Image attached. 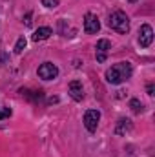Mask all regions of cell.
<instances>
[{
    "instance_id": "1",
    "label": "cell",
    "mask_w": 155,
    "mask_h": 157,
    "mask_svg": "<svg viewBox=\"0 0 155 157\" xmlns=\"http://www.w3.org/2000/svg\"><path fill=\"white\" fill-rule=\"evenodd\" d=\"M133 75V66L130 62H117L106 71V80L110 84H120Z\"/></svg>"
},
{
    "instance_id": "2",
    "label": "cell",
    "mask_w": 155,
    "mask_h": 157,
    "mask_svg": "<svg viewBox=\"0 0 155 157\" xmlns=\"http://www.w3.org/2000/svg\"><path fill=\"white\" fill-rule=\"evenodd\" d=\"M108 26L112 29H115L117 33L124 35V33L130 31V18H128V15L124 11H113L110 15V18H108Z\"/></svg>"
},
{
    "instance_id": "3",
    "label": "cell",
    "mask_w": 155,
    "mask_h": 157,
    "mask_svg": "<svg viewBox=\"0 0 155 157\" xmlns=\"http://www.w3.org/2000/svg\"><path fill=\"white\" fill-rule=\"evenodd\" d=\"M99 121H100V112L99 110H88L84 113V126L89 133L97 132V126H99Z\"/></svg>"
},
{
    "instance_id": "4",
    "label": "cell",
    "mask_w": 155,
    "mask_h": 157,
    "mask_svg": "<svg viewBox=\"0 0 155 157\" xmlns=\"http://www.w3.org/2000/svg\"><path fill=\"white\" fill-rule=\"evenodd\" d=\"M37 73L44 80H53V78H57V75H59V68L53 62H44V64L39 66V71Z\"/></svg>"
},
{
    "instance_id": "5",
    "label": "cell",
    "mask_w": 155,
    "mask_h": 157,
    "mask_svg": "<svg viewBox=\"0 0 155 157\" xmlns=\"http://www.w3.org/2000/svg\"><path fill=\"white\" fill-rule=\"evenodd\" d=\"M99 29H100V22H99L97 15L86 13V17H84V31L89 33V35H93V33H97Z\"/></svg>"
},
{
    "instance_id": "6",
    "label": "cell",
    "mask_w": 155,
    "mask_h": 157,
    "mask_svg": "<svg viewBox=\"0 0 155 157\" xmlns=\"http://www.w3.org/2000/svg\"><path fill=\"white\" fill-rule=\"evenodd\" d=\"M152 42H153V29H152V26H148V24L141 26V29H139V44H141V48H148Z\"/></svg>"
},
{
    "instance_id": "7",
    "label": "cell",
    "mask_w": 155,
    "mask_h": 157,
    "mask_svg": "<svg viewBox=\"0 0 155 157\" xmlns=\"http://www.w3.org/2000/svg\"><path fill=\"white\" fill-rule=\"evenodd\" d=\"M112 49V42L108 39H100L97 42V62H104L108 51Z\"/></svg>"
},
{
    "instance_id": "8",
    "label": "cell",
    "mask_w": 155,
    "mask_h": 157,
    "mask_svg": "<svg viewBox=\"0 0 155 157\" xmlns=\"http://www.w3.org/2000/svg\"><path fill=\"white\" fill-rule=\"evenodd\" d=\"M68 90H70V95H71L73 101L80 102L84 99V88H82V82L80 80H71L70 86H68Z\"/></svg>"
},
{
    "instance_id": "9",
    "label": "cell",
    "mask_w": 155,
    "mask_h": 157,
    "mask_svg": "<svg viewBox=\"0 0 155 157\" xmlns=\"http://www.w3.org/2000/svg\"><path fill=\"white\" fill-rule=\"evenodd\" d=\"M133 128V124H131V121L130 119H119L117 121V126H115V133L117 135H126L130 130Z\"/></svg>"
},
{
    "instance_id": "10",
    "label": "cell",
    "mask_w": 155,
    "mask_h": 157,
    "mask_svg": "<svg viewBox=\"0 0 155 157\" xmlns=\"http://www.w3.org/2000/svg\"><path fill=\"white\" fill-rule=\"evenodd\" d=\"M53 35V31H51V28H47V26H44V28H39L35 33H33V40L35 42H40V40H46L49 39Z\"/></svg>"
},
{
    "instance_id": "11",
    "label": "cell",
    "mask_w": 155,
    "mask_h": 157,
    "mask_svg": "<svg viewBox=\"0 0 155 157\" xmlns=\"http://www.w3.org/2000/svg\"><path fill=\"white\" fill-rule=\"evenodd\" d=\"M130 108H131L133 113H141V112L144 110V106H142V102H141L139 99H131V101H130Z\"/></svg>"
},
{
    "instance_id": "12",
    "label": "cell",
    "mask_w": 155,
    "mask_h": 157,
    "mask_svg": "<svg viewBox=\"0 0 155 157\" xmlns=\"http://www.w3.org/2000/svg\"><path fill=\"white\" fill-rule=\"evenodd\" d=\"M24 49H26V39L20 37V39L17 40V44H15V53H22Z\"/></svg>"
},
{
    "instance_id": "13",
    "label": "cell",
    "mask_w": 155,
    "mask_h": 157,
    "mask_svg": "<svg viewBox=\"0 0 155 157\" xmlns=\"http://www.w3.org/2000/svg\"><path fill=\"white\" fill-rule=\"evenodd\" d=\"M9 115H11V108H6V106L0 104V121L6 119V117H9Z\"/></svg>"
},
{
    "instance_id": "14",
    "label": "cell",
    "mask_w": 155,
    "mask_h": 157,
    "mask_svg": "<svg viewBox=\"0 0 155 157\" xmlns=\"http://www.w3.org/2000/svg\"><path fill=\"white\" fill-rule=\"evenodd\" d=\"M42 6H46V7H57L59 6V0H42Z\"/></svg>"
},
{
    "instance_id": "15",
    "label": "cell",
    "mask_w": 155,
    "mask_h": 157,
    "mask_svg": "<svg viewBox=\"0 0 155 157\" xmlns=\"http://www.w3.org/2000/svg\"><path fill=\"white\" fill-rule=\"evenodd\" d=\"M153 91H155L153 84H148V95H153Z\"/></svg>"
},
{
    "instance_id": "16",
    "label": "cell",
    "mask_w": 155,
    "mask_h": 157,
    "mask_svg": "<svg viewBox=\"0 0 155 157\" xmlns=\"http://www.w3.org/2000/svg\"><path fill=\"white\" fill-rule=\"evenodd\" d=\"M0 60H2V62H4V60H6V55H2V57H0Z\"/></svg>"
},
{
    "instance_id": "17",
    "label": "cell",
    "mask_w": 155,
    "mask_h": 157,
    "mask_svg": "<svg viewBox=\"0 0 155 157\" xmlns=\"http://www.w3.org/2000/svg\"><path fill=\"white\" fill-rule=\"evenodd\" d=\"M130 2H137V0H130Z\"/></svg>"
}]
</instances>
